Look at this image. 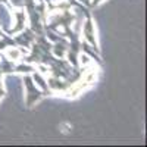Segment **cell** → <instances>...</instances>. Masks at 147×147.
Listing matches in <instances>:
<instances>
[{
  "instance_id": "cell-8",
  "label": "cell",
  "mask_w": 147,
  "mask_h": 147,
  "mask_svg": "<svg viewBox=\"0 0 147 147\" xmlns=\"http://www.w3.org/2000/svg\"><path fill=\"white\" fill-rule=\"evenodd\" d=\"M10 46H16L15 44V40L13 38H10V37L7 34H2V37H0V52H3L5 49L10 47Z\"/></svg>"
},
{
  "instance_id": "cell-9",
  "label": "cell",
  "mask_w": 147,
  "mask_h": 147,
  "mask_svg": "<svg viewBox=\"0 0 147 147\" xmlns=\"http://www.w3.org/2000/svg\"><path fill=\"white\" fill-rule=\"evenodd\" d=\"M90 63H91V57H90L87 53H84V52L78 53V65H81V66H88Z\"/></svg>"
},
{
  "instance_id": "cell-7",
  "label": "cell",
  "mask_w": 147,
  "mask_h": 147,
  "mask_svg": "<svg viewBox=\"0 0 147 147\" xmlns=\"http://www.w3.org/2000/svg\"><path fill=\"white\" fill-rule=\"evenodd\" d=\"M34 71H35V66L30 62L27 63L25 60L18 63V65H15V68H13V72H21V74H32Z\"/></svg>"
},
{
  "instance_id": "cell-13",
  "label": "cell",
  "mask_w": 147,
  "mask_h": 147,
  "mask_svg": "<svg viewBox=\"0 0 147 147\" xmlns=\"http://www.w3.org/2000/svg\"><path fill=\"white\" fill-rule=\"evenodd\" d=\"M2 82H3V72L0 71V85H2Z\"/></svg>"
},
{
  "instance_id": "cell-2",
  "label": "cell",
  "mask_w": 147,
  "mask_h": 147,
  "mask_svg": "<svg viewBox=\"0 0 147 147\" xmlns=\"http://www.w3.org/2000/svg\"><path fill=\"white\" fill-rule=\"evenodd\" d=\"M81 31H82V35L85 41L88 44H91L96 50H99V46H97V38H96V28H94V22L90 16L84 18L82 21V25H81Z\"/></svg>"
},
{
  "instance_id": "cell-4",
  "label": "cell",
  "mask_w": 147,
  "mask_h": 147,
  "mask_svg": "<svg viewBox=\"0 0 147 147\" xmlns=\"http://www.w3.org/2000/svg\"><path fill=\"white\" fill-rule=\"evenodd\" d=\"M31 78H32L34 84H35L37 87H38V88L43 91V94H44V96H47V93L50 91V88H49V84H47V78H46L44 75H41L40 72H37V71H34V72H32ZM50 93H52V91H50Z\"/></svg>"
},
{
  "instance_id": "cell-1",
  "label": "cell",
  "mask_w": 147,
  "mask_h": 147,
  "mask_svg": "<svg viewBox=\"0 0 147 147\" xmlns=\"http://www.w3.org/2000/svg\"><path fill=\"white\" fill-rule=\"evenodd\" d=\"M24 85H25V88H27L25 103H27L28 107H32L37 102L41 100V97H43L44 94H43V91L34 84V81H32V78H31L30 74H25V77H24Z\"/></svg>"
},
{
  "instance_id": "cell-14",
  "label": "cell",
  "mask_w": 147,
  "mask_h": 147,
  "mask_svg": "<svg viewBox=\"0 0 147 147\" xmlns=\"http://www.w3.org/2000/svg\"><path fill=\"white\" fill-rule=\"evenodd\" d=\"M2 34H3V30H0V37H2Z\"/></svg>"
},
{
  "instance_id": "cell-11",
  "label": "cell",
  "mask_w": 147,
  "mask_h": 147,
  "mask_svg": "<svg viewBox=\"0 0 147 147\" xmlns=\"http://www.w3.org/2000/svg\"><path fill=\"white\" fill-rule=\"evenodd\" d=\"M5 94H6V93H5V88L2 87V85H0V100H2L3 97H5Z\"/></svg>"
},
{
  "instance_id": "cell-12",
  "label": "cell",
  "mask_w": 147,
  "mask_h": 147,
  "mask_svg": "<svg viewBox=\"0 0 147 147\" xmlns=\"http://www.w3.org/2000/svg\"><path fill=\"white\" fill-rule=\"evenodd\" d=\"M81 5H85V6H90V0H78Z\"/></svg>"
},
{
  "instance_id": "cell-10",
  "label": "cell",
  "mask_w": 147,
  "mask_h": 147,
  "mask_svg": "<svg viewBox=\"0 0 147 147\" xmlns=\"http://www.w3.org/2000/svg\"><path fill=\"white\" fill-rule=\"evenodd\" d=\"M103 2V0H90V6H97V5H100Z\"/></svg>"
},
{
  "instance_id": "cell-6",
  "label": "cell",
  "mask_w": 147,
  "mask_h": 147,
  "mask_svg": "<svg viewBox=\"0 0 147 147\" xmlns=\"http://www.w3.org/2000/svg\"><path fill=\"white\" fill-rule=\"evenodd\" d=\"M3 52H5V56H6V59L12 60V62H15V60H19V59H22V52H21V49H19L18 46H10V47L5 49Z\"/></svg>"
},
{
  "instance_id": "cell-5",
  "label": "cell",
  "mask_w": 147,
  "mask_h": 147,
  "mask_svg": "<svg viewBox=\"0 0 147 147\" xmlns=\"http://www.w3.org/2000/svg\"><path fill=\"white\" fill-rule=\"evenodd\" d=\"M12 21H13V18H12V13L3 6L0 5V27H3V30H6L9 32L10 30V25H12Z\"/></svg>"
},
{
  "instance_id": "cell-3",
  "label": "cell",
  "mask_w": 147,
  "mask_h": 147,
  "mask_svg": "<svg viewBox=\"0 0 147 147\" xmlns=\"http://www.w3.org/2000/svg\"><path fill=\"white\" fill-rule=\"evenodd\" d=\"M12 18H13V21H15V24L16 25L12 28V30H9V34H16V32H21L24 28H27V13L24 10H16L13 15H12Z\"/></svg>"
}]
</instances>
